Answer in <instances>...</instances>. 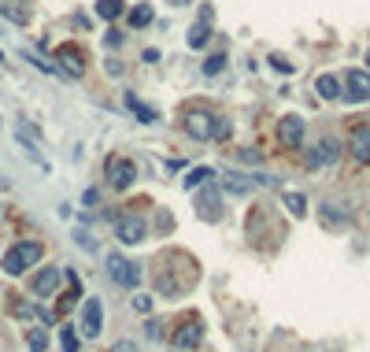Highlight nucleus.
Masks as SVG:
<instances>
[{
	"mask_svg": "<svg viewBox=\"0 0 370 352\" xmlns=\"http://www.w3.org/2000/svg\"><path fill=\"white\" fill-rule=\"evenodd\" d=\"M366 67H370V56H366Z\"/></svg>",
	"mask_w": 370,
	"mask_h": 352,
	"instance_id": "nucleus-37",
	"label": "nucleus"
},
{
	"mask_svg": "<svg viewBox=\"0 0 370 352\" xmlns=\"http://www.w3.org/2000/svg\"><path fill=\"white\" fill-rule=\"evenodd\" d=\"M185 41H189V48H204V45L211 41V26H207V22H200V19H196V22H193V30H189V37H185Z\"/></svg>",
	"mask_w": 370,
	"mask_h": 352,
	"instance_id": "nucleus-19",
	"label": "nucleus"
},
{
	"mask_svg": "<svg viewBox=\"0 0 370 352\" xmlns=\"http://www.w3.org/2000/svg\"><path fill=\"white\" fill-rule=\"evenodd\" d=\"M34 297H56L60 293V267H41V275L30 282Z\"/></svg>",
	"mask_w": 370,
	"mask_h": 352,
	"instance_id": "nucleus-14",
	"label": "nucleus"
},
{
	"mask_svg": "<svg viewBox=\"0 0 370 352\" xmlns=\"http://www.w3.org/2000/svg\"><path fill=\"white\" fill-rule=\"evenodd\" d=\"M315 89H319V97H322V100H345L341 78H334V74H319V78H315Z\"/></svg>",
	"mask_w": 370,
	"mask_h": 352,
	"instance_id": "nucleus-15",
	"label": "nucleus"
},
{
	"mask_svg": "<svg viewBox=\"0 0 370 352\" xmlns=\"http://www.w3.org/2000/svg\"><path fill=\"white\" fill-rule=\"evenodd\" d=\"M56 56H60L56 67L63 71V78H82L85 74V56H82V48H78V45H63Z\"/></svg>",
	"mask_w": 370,
	"mask_h": 352,
	"instance_id": "nucleus-12",
	"label": "nucleus"
},
{
	"mask_svg": "<svg viewBox=\"0 0 370 352\" xmlns=\"http://www.w3.org/2000/svg\"><path fill=\"white\" fill-rule=\"evenodd\" d=\"M233 137V123L230 119H215V141H230Z\"/></svg>",
	"mask_w": 370,
	"mask_h": 352,
	"instance_id": "nucleus-26",
	"label": "nucleus"
},
{
	"mask_svg": "<svg viewBox=\"0 0 370 352\" xmlns=\"http://www.w3.org/2000/svg\"><path fill=\"white\" fill-rule=\"evenodd\" d=\"M204 341V319L200 316H185L174 330H170V345L174 348H196Z\"/></svg>",
	"mask_w": 370,
	"mask_h": 352,
	"instance_id": "nucleus-4",
	"label": "nucleus"
},
{
	"mask_svg": "<svg viewBox=\"0 0 370 352\" xmlns=\"http://www.w3.org/2000/svg\"><path fill=\"white\" fill-rule=\"evenodd\" d=\"M134 308L141 311V316H149V311H152V297H134Z\"/></svg>",
	"mask_w": 370,
	"mask_h": 352,
	"instance_id": "nucleus-30",
	"label": "nucleus"
},
{
	"mask_svg": "<svg viewBox=\"0 0 370 352\" xmlns=\"http://www.w3.org/2000/svg\"><path fill=\"white\" fill-rule=\"evenodd\" d=\"M74 26H78V30H89V15H82V11H74Z\"/></svg>",
	"mask_w": 370,
	"mask_h": 352,
	"instance_id": "nucleus-32",
	"label": "nucleus"
},
{
	"mask_svg": "<svg viewBox=\"0 0 370 352\" xmlns=\"http://www.w3.org/2000/svg\"><path fill=\"white\" fill-rule=\"evenodd\" d=\"M215 178V171L211 167H193L189 175H185V189H196V186H207V182Z\"/></svg>",
	"mask_w": 370,
	"mask_h": 352,
	"instance_id": "nucleus-21",
	"label": "nucleus"
},
{
	"mask_svg": "<svg viewBox=\"0 0 370 352\" xmlns=\"http://www.w3.org/2000/svg\"><path fill=\"white\" fill-rule=\"evenodd\" d=\"M126 19H130V26H134V30H141V26L156 22V8H152V4H137V8L126 11Z\"/></svg>",
	"mask_w": 370,
	"mask_h": 352,
	"instance_id": "nucleus-16",
	"label": "nucleus"
},
{
	"mask_svg": "<svg viewBox=\"0 0 370 352\" xmlns=\"http://www.w3.org/2000/svg\"><path fill=\"white\" fill-rule=\"evenodd\" d=\"M60 345H63V352H78V330L74 327H60Z\"/></svg>",
	"mask_w": 370,
	"mask_h": 352,
	"instance_id": "nucleus-24",
	"label": "nucleus"
},
{
	"mask_svg": "<svg viewBox=\"0 0 370 352\" xmlns=\"http://www.w3.org/2000/svg\"><path fill=\"white\" fill-rule=\"evenodd\" d=\"M115 238L123 241V245H141L144 238H149V223H144L137 212L118 215V219H115Z\"/></svg>",
	"mask_w": 370,
	"mask_h": 352,
	"instance_id": "nucleus-5",
	"label": "nucleus"
},
{
	"mask_svg": "<svg viewBox=\"0 0 370 352\" xmlns=\"http://www.w3.org/2000/svg\"><path fill=\"white\" fill-rule=\"evenodd\" d=\"M252 186H256V182H248L245 175H226V193H230V197H248Z\"/></svg>",
	"mask_w": 370,
	"mask_h": 352,
	"instance_id": "nucleus-18",
	"label": "nucleus"
},
{
	"mask_svg": "<svg viewBox=\"0 0 370 352\" xmlns=\"http://www.w3.org/2000/svg\"><path fill=\"white\" fill-rule=\"evenodd\" d=\"M74 241H78V245H82V249H85V252H92V249H97V245H92V238H89V233H82V230H78V233H74Z\"/></svg>",
	"mask_w": 370,
	"mask_h": 352,
	"instance_id": "nucleus-31",
	"label": "nucleus"
},
{
	"mask_svg": "<svg viewBox=\"0 0 370 352\" xmlns=\"http://www.w3.org/2000/svg\"><path fill=\"white\" fill-rule=\"evenodd\" d=\"M282 201H285V208H289V212H293L296 219H300L303 212H308V201H303V193H293V189H285V193H282Z\"/></svg>",
	"mask_w": 370,
	"mask_h": 352,
	"instance_id": "nucleus-22",
	"label": "nucleus"
},
{
	"mask_svg": "<svg viewBox=\"0 0 370 352\" xmlns=\"http://www.w3.org/2000/svg\"><path fill=\"white\" fill-rule=\"evenodd\" d=\"M100 327H104V304H100V297H89L82 304V337L85 341L100 337Z\"/></svg>",
	"mask_w": 370,
	"mask_h": 352,
	"instance_id": "nucleus-8",
	"label": "nucleus"
},
{
	"mask_svg": "<svg viewBox=\"0 0 370 352\" xmlns=\"http://www.w3.org/2000/svg\"><path fill=\"white\" fill-rule=\"evenodd\" d=\"M41 256H45V245L41 241H34V238H26L19 245H11V249L4 252V259H0V267H4V275H22V271H30L41 264Z\"/></svg>",
	"mask_w": 370,
	"mask_h": 352,
	"instance_id": "nucleus-1",
	"label": "nucleus"
},
{
	"mask_svg": "<svg viewBox=\"0 0 370 352\" xmlns=\"http://www.w3.org/2000/svg\"><path fill=\"white\" fill-rule=\"evenodd\" d=\"M196 215H200L204 223H219V219H222V197L211 189V182H207V186H200V197H196Z\"/></svg>",
	"mask_w": 370,
	"mask_h": 352,
	"instance_id": "nucleus-11",
	"label": "nucleus"
},
{
	"mask_svg": "<svg viewBox=\"0 0 370 352\" xmlns=\"http://www.w3.org/2000/svg\"><path fill=\"white\" fill-rule=\"evenodd\" d=\"M118 45H123V34H118V30L104 34V48H118Z\"/></svg>",
	"mask_w": 370,
	"mask_h": 352,
	"instance_id": "nucleus-28",
	"label": "nucleus"
},
{
	"mask_svg": "<svg viewBox=\"0 0 370 352\" xmlns=\"http://www.w3.org/2000/svg\"><path fill=\"white\" fill-rule=\"evenodd\" d=\"M97 197H100L97 189H85V193H82V201H85V204H97Z\"/></svg>",
	"mask_w": 370,
	"mask_h": 352,
	"instance_id": "nucleus-35",
	"label": "nucleus"
},
{
	"mask_svg": "<svg viewBox=\"0 0 370 352\" xmlns=\"http://www.w3.org/2000/svg\"><path fill=\"white\" fill-rule=\"evenodd\" d=\"M108 352H141V345L137 341H115Z\"/></svg>",
	"mask_w": 370,
	"mask_h": 352,
	"instance_id": "nucleus-29",
	"label": "nucleus"
},
{
	"mask_svg": "<svg viewBox=\"0 0 370 352\" xmlns=\"http://www.w3.org/2000/svg\"><path fill=\"white\" fill-rule=\"evenodd\" d=\"M348 149L359 163H370V123H359L348 130Z\"/></svg>",
	"mask_w": 370,
	"mask_h": 352,
	"instance_id": "nucleus-13",
	"label": "nucleus"
},
{
	"mask_svg": "<svg viewBox=\"0 0 370 352\" xmlns=\"http://www.w3.org/2000/svg\"><path fill=\"white\" fill-rule=\"evenodd\" d=\"M97 15L111 22L118 15H126V4H123V0H97Z\"/></svg>",
	"mask_w": 370,
	"mask_h": 352,
	"instance_id": "nucleus-20",
	"label": "nucleus"
},
{
	"mask_svg": "<svg viewBox=\"0 0 370 352\" xmlns=\"http://www.w3.org/2000/svg\"><path fill=\"white\" fill-rule=\"evenodd\" d=\"M108 278L115 285H123V290H137L144 271H141V264H134V259H126V256H108Z\"/></svg>",
	"mask_w": 370,
	"mask_h": 352,
	"instance_id": "nucleus-2",
	"label": "nucleus"
},
{
	"mask_svg": "<svg viewBox=\"0 0 370 352\" xmlns=\"http://www.w3.org/2000/svg\"><path fill=\"white\" fill-rule=\"evenodd\" d=\"M144 63H160V52H156V48H144Z\"/></svg>",
	"mask_w": 370,
	"mask_h": 352,
	"instance_id": "nucleus-34",
	"label": "nucleus"
},
{
	"mask_svg": "<svg viewBox=\"0 0 370 352\" xmlns=\"http://www.w3.org/2000/svg\"><path fill=\"white\" fill-rule=\"evenodd\" d=\"M126 108L134 111V115H137V123H144V126L160 119V115H156V108H149V104H141V100H137L134 93H126Z\"/></svg>",
	"mask_w": 370,
	"mask_h": 352,
	"instance_id": "nucleus-17",
	"label": "nucleus"
},
{
	"mask_svg": "<svg viewBox=\"0 0 370 352\" xmlns=\"http://www.w3.org/2000/svg\"><path fill=\"white\" fill-rule=\"evenodd\" d=\"M170 4H178V8H181V4H189V0H170Z\"/></svg>",
	"mask_w": 370,
	"mask_h": 352,
	"instance_id": "nucleus-36",
	"label": "nucleus"
},
{
	"mask_svg": "<svg viewBox=\"0 0 370 352\" xmlns=\"http://www.w3.org/2000/svg\"><path fill=\"white\" fill-rule=\"evenodd\" d=\"M104 175H108V186L111 189H130L137 182V163L126 160V156H108V163H104Z\"/></svg>",
	"mask_w": 370,
	"mask_h": 352,
	"instance_id": "nucleus-3",
	"label": "nucleus"
},
{
	"mask_svg": "<svg viewBox=\"0 0 370 352\" xmlns=\"http://www.w3.org/2000/svg\"><path fill=\"white\" fill-rule=\"evenodd\" d=\"M337 156H341L337 137H319V145H315V149H308V167H311V171H319V167L337 163Z\"/></svg>",
	"mask_w": 370,
	"mask_h": 352,
	"instance_id": "nucleus-9",
	"label": "nucleus"
},
{
	"mask_svg": "<svg viewBox=\"0 0 370 352\" xmlns=\"http://www.w3.org/2000/svg\"><path fill=\"white\" fill-rule=\"evenodd\" d=\"M222 67H226V56H222V52H215V56L204 60V74H207V78H215Z\"/></svg>",
	"mask_w": 370,
	"mask_h": 352,
	"instance_id": "nucleus-25",
	"label": "nucleus"
},
{
	"mask_svg": "<svg viewBox=\"0 0 370 352\" xmlns=\"http://www.w3.org/2000/svg\"><path fill=\"white\" fill-rule=\"evenodd\" d=\"M270 67H274V71H282V74H293V63H289L285 56H270Z\"/></svg>",
	"mask_w": 370,
	"mask_h": 352,
	"instance_id": "nucleus-27",
	"label": "nucleus"
},
{
	"mask_svg": "<svg viewBox=\"0 0 370 352\" xmlns=\"http://www.w3.org/2000/svg\"><path fill=\"white\" fill-rule=\"evenodd\" d=\"M185 134L193 141H211L215 137V115L211 111H185Z\"/></svg>",
	"mask_w": 370,
	"mask_h": 352,
	"instance_id": "nucleus-6",
	"label": "nucleus"
},
{
	"mask_svg": "<svg viewBox=\"0 0 370 352\" xmlns=\"http://www.w3.org/2000/svg\"><path fill=\"white\" fill-rule=\"evenodd\" d=\"M345 100L366 104L370 100V71H348L345 74Z\"/></svg>",
	"mask_w": 370,
	"mask_h": 352,
	"instance_id": "nucleus-10",
	"label": "nucleus"
},
{
	"mask_svg": "<svg viewBox=\"0 0 370 352\" xmlns=\"http://www.w3.org/2000/svg\"><path fill=\"white\" fill-rule=\"evenodd\" d=\"M26 345H30V352H45L48 348V334L41 327H30L26 330Z\"/></svg>",
	"mask_w": 370,
	"mask_h": 352,
	"instance_id": "nucleus-23",
	"label": "nucleus"
},
{
	"mask_svg": "<svg viewBox=\"0 0 370 352\" xmlns=\"http://www.w3.org/2000/svg\"><path fill=\"white\" fill-rule=\"evenodd\" d=\"M241 160L245 163H259V152L256 149H241Z\"/></svg>",
	"mask_w": 370,
	"mask_h": 352,
	"instance_id": "nucleus-33",
	"label": "nucleus"
},
{
	"mask_svg": "<svg viewBox=\"0 0 370 352\" xmlns=\"http://www.w3.org/2000/svg\"><path fill=\"white\" fill-rule=\"evenodd\" d=\"M278 141H282L285 149H300L303 145V115H296V111L282 115V123H278Z\"/></svg>",
	"mask_w": 370,
	"mask_h": 352,
	"instance_id": "nucleus-7",
	"label": "nucleus"
}]
</instances>
